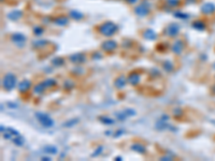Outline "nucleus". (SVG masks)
<instances>
[{"instance_id": "nucleus-11", "label": "nucleus", "mask_w": 215, "mask_h": 161, "mask_svg": "<svg viewBox=\"0 0 215 161\" xmlns=\"http://www.w3.org/2000/svg\"><path fill=\"white\" fill-rule=\"evenodd\" d=\"M136 13L140 16H145L149 13V7L146 4H141L136 8Z\"/></svg>"}, {"instance_id": "nucleus-7", "label": "nucleus", "mask_w": 215, "mask_h": 161, "mask_svg": "<svg viewBox=\"0 0 215 161\" xmlns=\"http://www.w3.org/2000/svg\"><path fill=\"white\" fill-rule=\"evenodd\" d=\"M69 59L74 64H82L85 61V55L84 54H74V55H71L69 57Z\"/></svg>"}, {"instance_id": "nucleus-17", "label": "nucleus", "mask_w": 215, "mask_h": 161, "mask_svg": "<svg viewBox=\"0 0 215 161\" xmlns=\"http://www.w3.org/2000/svg\"><path fill=\"white\" fill-rule=\"evenodd\" d=\"M13 143L16 145V146H23L24 145V139L22 137V135H17V137H14L12 139Z\"/></svg>"}, {"instance_id": "nucleus-28", "label": "nucleus", "mask_w": 215, "mask_h": 161, "mask_svg": "<svg viewBox=\"0 0 215 161\" xmlns=\"http://www.w3.org/2000/svg\"><path fill=\"white\" fill-rule=\"evenodd\" d=\"M41 33H42V28H39V27L35 28V34H41Z\"/></svg>"}, {"instance_id": "nucleus-8", "label": "nucleus", "mask_w": 215, "mask_h": 161, "mask_svg": "<svg viewBox=\"0 0 215 161\" xmlns=\"http://www.w3.org/2000/svg\"><path fill=\"white\" fill-rule=\"evenodd\" d=\"M183 48H184V44H183L182 41H175L174 44L172 45V52L176 54V55H180L181 53L183 52Z\"/></svg>"}, {"instance_id": "nucleus-16", "label": "nucleus", "mask_w": 215, "mask_h": 161, "mask_svg": "<svg viewBox=\"0 0 215 161\" xmlns=\"http://www.w3.org/2000/svg\"><path fill=\"white\" fill-rule=\"evenodd\" d=\"M143 36H144V38L147 39V40H154L155 38H156V33H155L153 30H146Z\"/></svg>"}, {"instance_id": "nucleus-22", "label": "nucleus", "mask_w": 215, "mask_h": 161, "mask_svg": "<svg viewBox=\"0 0 215 161\" xmlns=\"http://www.w3.org/2000/svg\"><path fill=\"white\" fill-rule=\"evenodd\" d=\"M45 153H50V154H56L57 153V148L55 146H45L44 147Z\"/></svg>"}, {"instance_id": "nucleus-25", "label": "nucleus", "mask_w": 215, "mask_h": 161, "mask_svg": "<svg viewBox=\"0 0 215 161\" xmlns=\"http://www.w3.org/2000/svg\"><path fill=\"white\" fill-rule=\"evenodd\" d=\"M77 121H79L77 119H74V120H73V119H71V120H69V121H67V122H65V124H64V127H71V126L75 125V124H77Z\"/></svg>"}, {"instance_id": "nucleus-23", "label": "nucleus", "mask_w": 215, "mask_h": 161, "mask_svg": "<svg viewBox=\"0 0 215 161\" xmlns=\"http://www.w3.org/2000/svg\"><path fill=\"white\" fill-rule=\"evenodd\" d=\"M163 68H165V70H166V71H168V72H171V71L173 70V66H172V64H171V62H169V61H166V62L163 64Z\"/></svg>"}, {"instance_id": "nucleus-12", "label": "nucleus", "mask_w": 215, "mask_h": 161, "mask_svg": "<svg viewBox=\"0 0 215 161\" xmlns=\"http://www.w3.org/2000/svg\"><path fill=\"white\" fill-rule=\"evenodd\" d=\"M201 11L206 14H211L215 11V5L213 3H206L202 5L201 8Z\"/></svg>"}, {"instance_id": "nucleus-9", "label": "nucleus", "mask_w": 215, "mask_h": 161, "mask_svg": "<svg viewBox=\"0 0 215 161\" xmlns=\"http://www.w3.org/2000/svg\"><path fill=\"white\" fill-rule=\"evenodd\" d=\"M30 86H31V82L28 80H25L18 84V90H20V93H26V91L29 90Z\"/></svg>"}, {"instance_id": "nucleus-1", "label": "nucleus", "mask_w": 215, "mask_h": 161, "mask_svg": "<svg viewBox=\"0 0 215 161\" xmlns=\"http://www.w3.org/2000/svg\"><path fill=\"white\" fill-rule=\"evenodd\" d=\"M117 30V26L112 23V22H106L104 24H102L99 27V32L106 37H111L113 36L114 33Z\"/></svg>"}, {"instance_id": "nucleus-30", "label": "nucleus", "mask_w": 215, "mask_h": 161, "mask_svg": "<svg viewBox=\"0 0 215 161\" xmlns=\"http://www.w3.org/2000/svg\"><path fill=\"white\" fill-rule=\"evenodd\" d=\"M123 132H124V131H117V132L115 133V135H114V137H119V135H122L121 133H123Z\"/></svg>"}, {"instance_id": "nucleus-5", "label": "nucleus", "mask_w": 215, "mask_h": 161, "mask_svg": "<svg viewBox=\"0 0 215 161\" xmlns=\"http://www.w3.org/2000/svg\"><path fill=\"white\" fill-rule=\"evenodd\" d=\"M179 33V25L170 24L166 29V34L169 37H174Z\"/></svg>"}, {"instance_id": "nucleus-31", "label": "nucleus", "mask_w": 215, "mask_h": 161, "mask_svg": "<svg viewBox=\"0 0 215 161\" xmlns=\"http://www.w3.org/2000/svg\"><path fill=\"white\" fill-rule=\"evenodd\" d=\"M161 160H170L171 158H169V157H162V158H160Z\"/></svg>"}, {"instance_id": "nucleus-29", "label": "nucleus", "mask_w": 215, "mask_h": 161, "mask_svg": "<svg viewBox=\"0 0 215 161\" xmlns=\"http://www.w3.org/2000/svg\"><path fill=\"white\" fill-rule=\"evenodd\" d=\"M173 113H174L175 116H179V115H181V114H182V111H181L180 109H176V110H174V112H173Z\"/></svg>"}, {"instance_id": "nucleus-10", "label": "nucleus", "mask_w": 215, "mask_h": 161, "mask_svg": "<svg viewBox=\"0 0 215 161\" xmlns=\"http://www.w3.org/2000/svg\"><path fill=\"white\" fill-rule=\"evenodd\" d=\"M140 80H141V76L138 73H131L128 76V83L131 85H138L140 83Z\"/></svg>"}, {"instance_id": "nucleus-3", "label": "nucleus", "mask_w": 215, "mask_h": 161, "mask_svg": "<svg viewBox=\"0 0 215 161\" xmlns=\"http://www.w3.org/2000/svg\"><path fill=\"white\" fill-rule=\"evenodd\" d=\"M36 117H37V119H38V121H39L43 127H45V128H52L54 126V120L47 115V114H45V113L37 112Z\"/></svg>"}, {"instance_id": "nucleus-32", "label": "nucleus", "mask_w": 215, "mask_h": 161, "mask_svg": "<svg viewBox=\"0 0 215 161\" xmlns=\"http://www.w3.org/2000/svg\"><path fill=\"white\" fill-rule=\"evenodd\" d=\"M127 1H128L129 3H134V2L137 1V0H127Z\"/></svg>"}, {"instance_id": "nucleus-4", "label": "nucleus", "mask_w": 215, "mask_h": 161, "mask_svg": "<svg viewBox=\"0 0 215 161\" xmlns=\"http://www.w3.org/2000/svg\"><path fill=\"white\" fill-rule=\"evenodd\" d=\"M117 47V43L113 40H106L101 45V48L106 52H113Z\"/></svg>"}, {"instance_id": "nucleus-2", "label": "nucleus", "mask_w": 215, "mask_h": 161, "mask_svg": "<svg viewBox=\"0 0 215 161\" xmlns=\"http://www.w3.org/2000/svg\"><path fill=\"white\" fill-rule=\"evenodd\" d=\"M16 76L13 73H8L4 75L3 80H2V87L8 91L12 90L16 86Z\"/></svg>"}, {"instance_id": "nucleus-20", "label": "nucleus", "mask_w": 215, "mask_h": 161, "mask_svg": "<svg viewBox=\"0 0 215 161\" xmlns=\"http://www.w3.org/2000/svg\"><path fill=\"white\" fill-rule=\"evenodd\" d=\"M99 119H100V121H101V122H103L104 125H112V124H114V120L112 119V118H110V117L101 116Z\"/></svg>"}, {"instance_id": "nucleus-18", "label": "nucleus", "mask_w": 215, "mask_h": 161, "mask_svg": "<svg viewBox=\"0 0 215 161\" xmlns=\"http://www.w3.org/2000/svg\"><path fill=\"white\" fill-rule=\"evenodd\" d=\"M43 84L45 85V87L51 88V87H54V86L57 84V82L54 80V78H47V80H45L44 82H43Z\"/></svg>"}, {"instance_id": "nucleus-24", "label": "nucleus", "mask_w": 215, "mask_h": 161, "mask_svg": "<svg viewBox=\"0 0 215 161\" xmlns=\"http://www.w3.org/2000/svg\"><path fill=\"white\" fill-rule=\"evenodd\" d=\"M71 16H72L73 18H75V20H80V18L83 17V14L80 12H77V11H72L71 12Z\"/></svg>"}, {"instance_id": "nucleus-15", "label": "nucleus", "mask_w": 215, "mask_h": 161, "mask_svg": "<svg viewBox=\"0 0 215 161\" xmlns=\"http://www.w3.org/2000/svg\"><path fill=\"white\" fill-rule=\"evenodd\" d=\"M46 88L45 87V85L43 84V83H40V84L36 85V87L33 88V93H36V95H39V93H42L43 91H44V89Z\"/></svg>"}, {"instance_id": "nucleus-33", "label": "nucleus", "mask_w": 215, "mask_h": 161, "mask_svg": "<svg viewBox=\"0 0 215 161\" xmlns=\"http://www.w3.org/2000/svg\"><path fill=\"white\" fill-rule=\"evenodd\" d=\"M115 160H122V158H121V157H117V158H115Z\"/></svg>"}, {"instance_id": "nucleus-27", "label": "nucleus", "mask_w": 215, "mask_h": 161, "mask_svg": "<svg viewBox=\"0 0 215 161\" xmlns=\"http://www.w3.org/2000/svg\"><path fill=\"white\" fill-rule=\"evenodd\" d=\"M62 62H64V59H62V58H56V59L53 60V64H55L56 66H60Z\"/></svg>"}, {"instance_id": "nucleus-14", "label": "nucleus", "mask_w": 215, "mask_h": 161, "mask_svg": "<svg viewBox=\"0 0 215 161\" xmlns=\"http://www.w3.org/2000/svg\"><path fill=\"white\" fill-rule=\"evenodd\" d=\"M130 148L132 149L134 152H137L139 154H145L146 153V148L143 146L142 144H139V143H136V144L131 145Z\"/></svg>"}, {"instance_id": "nucleus-21", "label": "nucleus", "mask_w": 215, "mask_h": 161, "mask_svg": "<svg viewBox=\"0 0 215 161\" xmlns=\"http://www.w3.org/2000/svg\"><path fill=\"white\" fill-rule=\"evenodd\" d=\"M67 23H68V20H67L66 17H59V18L55 20V24L59 25V26H64V25H66Z\"/></svg>"}, {"instance_id": "nucleus-13", "label": "nucleus", "mask_w": 215, "mask_h": 161, "mask_svg": "<svg viewBox=\"0 0 215 161\" xmlns=\"http://www.w3.org/2000/svg\"><path fill=\"white\" fill-rule=\"evenodd\" d=\"M126 82H127V80H126L125 76H124V75H121V76H118L117 78L115 80V84L114 85H115L116 88L121 89V88H124V87H125Z\"/></svg>"}, {"instance_id": "nucleus-19", "label": "nucleus", "mask_w": 215, "mask_h": 161, "mask_svg": "<svg viewBox=\"0 0 215 161\" xmlns=\"http://www.w3.org/2000/svg\"><path fill=\"white\" fill-rule=\"evenodd\" d=\"M8 16H9V18H10V20H18L20 16H22V12H20V11H15V12L10 13Z\"/></svg>"}, {"instance_id": "nucleus-26", "label": "nucleus", "mask_w": 215, "mask_h": 161, "mask_svg": "<svg viewBox=\"0 0 215 161\" xmlns=\"http://www.w3.org/2000/svg\"><path fill=\"white\" fill-rule=\"evenodd\" d=\"M193 27H195V28H197V29L202 30V29H204V25H203L201 22H196L195 24L193 25Z\"/></svg>"}, {"instance_id": "nucleus-6", "label": "nucleus", "mask_w": 215, "mask_h": 161, "mask_svg": "<svg viewBox=\"0 0 215 161\" xmlns=\"http://www.w3.org/2000/svg\"><path fill=\"white\" fill-rule=\"evenodd\" d=\"M12 41L14 43H16L18 46H24L25 42H26V38L20 33H15L12 36Z\"/></svg>"}]
</instances>
